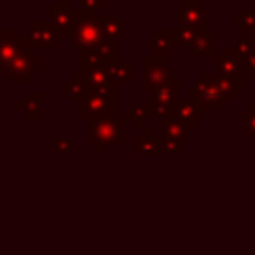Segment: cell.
Here are the masks:
<instances>
[{
    "mask_svg": "<svg viewBox=\"0 0 255 255\" xmlns=\"http://www.w3.org/2000/svg\"><path fill=\"white\" fill-rule=\"evenodd\" d=\"M233 28L241 30L243 34L251 36L255 32V8L235 10L233 12Z\"/></svg>",
    "mask_w": 255,
    "mask_h": 255,
    "instance_id": "cell-24",
    "label": "cell"
},
{
    "mask_svg": "<svg viewBox=\"0 0 255 255\" xmlns=\"http://www.w3.org/2000/svg\"><path fill=\"white\" fill-rule=\"evenodd\" d=\"M215 66H217V72L227 76V78H233L237 82H243V70H241V62L235 58V54L225 48L223 54H217L215 56Z\"/></svg>",
    "mask_w": 255,
    "mask_h": 255,
    "instance_id": "cell-14",
    "label": "cell"
},
{
    "mask_svg": "<svg viewBox=\"0 0 255 255\" xmlns=\"http://www.w3.org/2000/svg\"><path fill=\"white\" fill-rule=\"evenodd\" d=\"M171 116H175L177 120H181V122L191 129V128L197 126L199 120H203V118L207 116V110L201 108V106H197L193 100L187 98V100H177V102H175Z\"/></svg>",
    "mask_w": 255,
    "mask_h": 255,
    "instance_id": "cell-10",
    "label": "cell"
},
{
    "mask_svg": "<svg viewBox=\"0 0 255 255\" xmlns=\"http://www.w3.org/2000/svg\"><path fill=\"white\" fill-rule=\"evenodd\" d=\"M126 120H131L137 128H143V124L147 120L153 118V110H151V102H137L131 110H126L124 114Z\"/></svg>",
    "mask_w": 255,
    "mask_h": 255,
    "instance_id": "cell-23",
    "label": "cell"
},
{
    "mask_svg": "<svg viewBox=\"0 0 255 255\" xmlns=\"http://www.w3.org/2000/svg\"><path fill=\"white\" fill-rule=\"evenodd\" d=\"M78 104H80L78 116L82 120L90 122V120H96L100 116H110L116 110V90H114V86L94 88Z\"/></svg>",
    "mask_w": 255,
    "mask_h": 255,
    "instance_id": "cell-5",
    "label": "cell"
},
{
    "mask_svg": "<svg viewBox=\"0 0 255 255\" xmlns=\"http://www.w3.org/2000/svg\"><path fill=\"white\" fill-rule=\"evenodd\" d=\"M42 100H44V94L42 92H28L24 96V100H20L16 104V108L24 112V118H28V120H40V118H44Z\"/></svg>",
    "mask_w": 255,
    "mask_h": 255,
    "instance_id": "cell-17",
    "label": "cell"
},
{
    "mask_svg": "<svg viewBox=\"0 0 255 255\" xmlns=\"http://www.w3.org/2000/svg\"><path fill=\"white\" fill-rule=\"evenodd\" d=\"M34 44H30V46H26L10 64H8V68H6V72H4V78L8 80V82H12V84H30V82H34V78L38 76V74H42L44 72V66H42V56H38L36 52H34Z\"/></svg>",
    "mask_w": 255,
    "mask_h": 255,
    "instance_id": "cell-3",
    "label": "cell"
},
{
    "mask_svg": "<svg viewBox=\"0 0 255 255\" xmlns=\"http://www.w3.org/2000/svg\"><path fill=\"white\" fill-rule=\"evenodd\" d=\"M133 153L135 155H159V137H155L147 128H143V133L135 137Z\"/></svg>",
    "mask_w": 255,
    "mask_h": 255,
    "instance_id": "cell-20",
    "label": "cell"
},
{
    "mask_svg": "<svg viewBox=\"0 0 255 255\" xmlns=\"http://www.w3.org/2000/svg\"><path fill=\"white\" fill-rule=\"evenodd\" d=\"M106 66L110 70V76H112L114 84H131L133 78H135L133 66L128 64L122 54H114L112 58H108L106 60Z\"/></svg>",
    "mask_w": 255,
    "mask_h": 255,
    "instance_id": "cell-12",
    "label": "cell"
},
{
    "mask_svg": "<svg viewBox=\"0 0 255 255\" xmlns=\"http://www.w3.org/2000/svg\"><path fill=\"white\" fill-rule=\"evenodd\" d=\"M251 88H253V92H255V72L251 74Z\"/></svg>",
    "mask_w": 255,
    "mask_h": 255,
    "instance_id": "cell-32",
    "label": "cell"
},
{
    "mask_svg": "<svg viewBox=\"0 0 255 255\" xmlns=\"http://www.w3.org/2000/svg\"><path fill=\"white\" fill-rule=\"evenodd\" d=\"M141 90L151 94L153 90H157L159 86H163L165 82L171 80L173 72L169 70V56H153L147 54L141 58Z\"/></svg>",
    "mask_w": 255,
    "mask_h": 255,
    "instance_id": "cell-6",
    "label": "cell"
},
{
    "mask_svg": "<svg viewBox=\"0 0 255 255\" xmlns=\"http://www.w3.org/2000/svg\"><path fill=\"white\" fill-rule=\"evenodd\" d=\"M187 131H189V128L181 120H177L175 116H167L161 120V135L163 137H171V139H177L183 145H187V141H189Z\"/></svg>",
    "mask_w": 255,
    "mask_h": 255,
    "instance_id": "cell-18",
    "label": "cell"
},
{
    "mask_svg": "<svg viewBox=\"0 0 255 255\" xmlns=\"http://www.w3.org/2000/svg\"><path fill=\"white\" fill-rule=\"evenodd\" d=\"M62 92L68 94L70 100L80 102V100H84V96L90 92V86H88L84 74H82V72H76V74L70 76V80H68L66 84H62Z\"/></svg>",
    "mask_w": 255,
    "mask_h": 255,
    "instance_id": "cell-19",
    "label": "cell"
},
{
    "mask_svg": "<svg viewBox=\"0 0 255 255\" xmlns=\"http://www.w3.org/2000/svg\"><path fill=\"white\" fill-rule=\"evenodd\" d=\"M187 96L197 106L205 108L207 112L209 110H223L227 104L219 92L215 74H197V78L187 84Z\"/></svg>",
    "mask_w": 255,
    "mask_h": 255,
    "instance_id": "cell-4",
    "label": "cell"
},
{
    "mask_svg": "<svg viewBox=\"0 0 255 255\" xmlns=\"http://www.w3.org/2000/svg\"><path fill=\"white\" fill-rule=\"evenodd\" d=\"M90 86V90L94 88H104V86H114V80L110 76V70L106 64L98 66V68H90V70H80Z\"/></svg>",
    "mask_w": 255,
    "mask_h": 255,
    "instance_id": "cell-21",
    "label": "cell"
},
{
    "mask_svg": "<svg viewBox=\"0 0 255 255\" xmlns=\"http://www.w3.org/2000/svg\"><path fill=\"white\" fill-rule=\"evenodd\" d=\"M241 70H243V74H249V76H251V74L255 72V56H253L245 66H241Z\"/></svg>",
    "mask_w": 255,
    "mask_h": 255,
    "instance_id": "cell-31",
    "label": "cell"
},
{
    "mask_svg": "<svg viewBox=\"0 0 255 255\" xmlns=\"http://www.w3.org/2000/svg\"><path fill=\"white\" fill-rule=\"evenodd\" d=\"M241 128H243V135L255 137V102L251 104V108H249V110H245V112H243Z\"/></svg>",
    "mask_w": 255,
    "mask_h": 255,
    "instance_id": "cell-27",
    "label": "cell"
},
{
    "mask_svg": "<svg viewBox=\"0 0 255 255\" xmlns=\"http://www.w3.org/2000/svg\"><path fill=\"white\" fill-rule=\"evenodd\" d=\"M181 147H185L181 141L171 139V137H159V155H175Z\"/></svg>",
    "mask_w": 255,
    "mask_h": 255,
    "instance_id": "cell-28",
    "label": "cell"
},
{
    "mask_svg": "<svg viewBox=\"0 0 255 255\" xmlns=\"http://www.w3.org/2000/svg\"><path fill=\"white\" fill-rule=\"evenodd\" d=\"M171 46H175L173 28H153L151 30V54L153 56H169Z\"/></svg>",
    "mask_w": 255,
    "mask_h": 255,
    "instance_id": "cell-15",
    "label": "cell"
},
{
    "mask_svg": "<svg viewBox=\"0 0 255 255\" xmlns=\"http://www.w3.org/2000/svg\"><path fill=\"white\" fill-rule=\"evenodd\" d=\"M52 151H54L56 155H60V157H66V155L72 153V141H70L66 135H60V137L54 139V147H52Z\"/></svg>",
    "mask_w": 255,
    "mask_h": 255,
    "instance_id": "cell-29",
    "label": "cell"
},
{
    "mask_svg": "<svg viewBox=\"0 0 255 255\" xmlns=\"http://www.w3.org/2000/svg\"><path fill=\"white\" fill-rule=\"evenodd\" d=\"M151 100L153 102H161L167 106H175V102L179 100V76L173 74L169 82H165L163 86H159L157 90L151 92Z\"/></svg>",
    "mask_w": 255,
    "mask_h": 255,
    "instance_id": "cell-16",
    "label": "cell"
},
{
    "mask_svg": "<svg viewBox=\"0 0 255 255\" xmlns=\"http://www.w3.org/2000/svg\"><path fill=\"white\" fill-rule=\"evenodd\" d=\"M227 48L235 54V58L241 62V66H245L255 56V44L251 42V36H247V34H243L241 38H237L233 42V46H227Z\"/></svg>",
    "mask_w": 255,
    "mask_h": 255,
    "instance_id": "cell-22",
    "label": "cell"
},
{
    "mask_svg": "<svg viewBox=\"0 0 255 255\" xmlns=\"http://www.w3.org/2000/svg\"><path fill=\"white\" fill-rule=\"evenodd\" d=\"M199 28H191V26H183L179 24L177 28H173V36H175V46H181V48H189L195 40V34H197Z\"/></svg>",
    "mask_w": 255,
    "mask_h": 255,
    "instance_id": "cell-26",
    "label": "cell"
},
{
    "mask_svg": "<svg viewBox=\"0 0 255 255\" xmlns=\"http://www.w3.org/2000/svg\"><path fill=\"white\" fill-rule=\"evenodd\" d=\"M76 16H78V10H72L70 2L66 0H58L52 4V24L66 36H72L74 32V24H76Z\"/></svg>",
    "mask_w": 255,
    "mask_h": 255,
    "instance_id": "cell-9",
    "label": "cell"
},
{
    "mask_svg": "<svg viewBox=\"0 0 255 255\" xmlns=\"http://www.w3.org/2000/svg\"><path fill=\"white\" fill-rule=\"evenodd\" d=\"M80 6L84 10L98 12V14H104L106 12V0H80Z\"/></svg>",
    "mask_w": 255,
    "mask_h": 255,
    "instance_id": "cell-30",
    "label": "cell"
},
{
    "mask_svg": "<svg viewBox=\"0 0 255 255\" xmlns=\"http://www.w3.org/2000/svg\"><path fill=\"white\" fill-rule=\"evenodd\" d=\"M30 44L26 36L18 38L14 28H0V76H4L8 64Z\"/></svg>",
    "mask_w": 255,
    "mask_h": 255,
    "instance_id": "cell-8",
    "label": "cell"
},
{
    "mask_svg": "<svg viewBox=\"0 0 255 255\" xmlns=\"http://www.w3.org/2000/svg\"><path fill=\"white\" fill-rule=\"evenodd\" d=\"M102 30L108 38H114V40L124 34V24L114 10H106L102 14Z\"/></svg>",
    "mask_w": 255,
    "mask_h": 255,
    "instance_id": "cell-25",
    "label": "cell"
},
{
    "mask_svg": "<svg viewBox=\"0 0 255 255\" xmlns=\"http://www.w3.org/2000/svg\"><path fill=\"white\" fill-rule=\"evenodd\" d=\"M215 30L211 28H199L197 34H195V40L193 44L187 48V54L189 56H215V46H213V40H215Z\"/></svg>",
    "mask_w": 255,
    "mask_h": 255,
    "instance_id": "cell-13",
    "label": "cell"
},
{
    "mask_svg": "<svg viewBox=\"0 0 255 255\" xmlns=\"http://www.w3.org/2000/svg\"><path fill=\"white\" fill-rule=\"evenodd\" d=\"M187 2H195V0H179V4H187Z\"/></svg>",
    "mask_w": 255,
    "mask_h": 255,
    "instance_id": "cell-33",
    "label": "cell"
},
{
    "mask_svg": "<svg viewBox=\"0 0 255 255\" xmlns=\"http://www.w3.org/2000/svg\"><path fill=\"white\" fill-rule=\"evenodd\" d=\"M205 10H207V4L203 0L179 4V24L191 26V28H203L205 26Z\"/></svg>",
    "mask_w": 255,
    "mask_h": 255,
    "instance_id": "cell-11",
    "label": "cell"
},
{
    "mask_svg": "<svg viewBox=\"0 0 255 255\" xmlns=\"http://www.w3.org/2000/svg\"><path fill=\"white\" fill-rule=\"evenodd\" d=\"M124 126H126V118L120 120L114 114L90 120V131H88L90 145L98 147V153H106V145L122 147L124 145Z\"/></svg>",
    "mask_w": 255,
    "mask_h": 255,
    "instance_id": "cell-2",
    "label": "cell"
},
{
    "mask_svg": "<svg viewBox=\"0 0 255 255\" xmlns=\"http://www.w3.org/2000/svg\"><path fill=\"white\" fill-rule=\"evenodd\" d=\"M72 42L76 44V48H80V52L84 50H98L100 44L104 42L106 34L102 30V14L98 12H90V10H78L76 16V24H74V32H72Z\"/></svg>",
    "mask_w": 255,
    "mask_h": 255,
    "instance_id": "cell-1",
    "label": "cell"
},
{
    "mask_svg": "<svg viewBox=\"0 0 255 255\" xmlns=\"http://www.w3.org/2000/svg\"><path fill=\"white\" fill-rule=\"evenodd\" d=\"M26 38L36 48H60L64 34L52 24V20H34L26 32Z\"/></svg>",
    "mask_w": 255,
    "mask_h": 255,
    "instance_id": "cell-7",
    "label": "cell"
}]
</instances>
